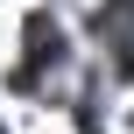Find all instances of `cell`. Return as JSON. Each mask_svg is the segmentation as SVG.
Segmentation results:
<instances>
[{"mask_svg": "<svg viewBox=\"0 0 134 134\" xmlns=\"http://www.w3.org/2000/svg\"><path fill=\"white\" fill-rule=\"evenodd\" d=\"M28 57H35V64H49V71L64 64V28H57L49 14H35V21H28Z\"/></svg>", "mask_w": 134, "mask_h": 134, "instance_id": "6da1fadb", "label": "cell"}]
</instances>
